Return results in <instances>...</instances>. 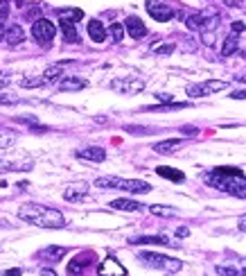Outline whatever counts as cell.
Masks as SVG:
<instances>
[{
	"mask_svg": "<svg viewBox=\"0 0 246 276\" xmlns=\"http://www.w3.org/2000/svg\"><path fill=\"white\" fill-rule=\"evenodd\" d=\"M203 179L208 186L224 190V193L233 195V197H246V175L240 168H230V165L212 168Z\"/></svg>",
	"mask_w": 246,
	"mask_h": 276,
	"instance_id": "obj_1",
	"label": "cell"
},
{
	"mask_svg": "<svg viewBox=\"0 0 246 276\" xmlns=\"http://www.w3.org/2000/svg\"><path fill=\"white\" fill-rule=\"evenodd\" d=\"M18 218L36 226H43V229H64L66 226L64 213L43 204H23L18 208Z\"/></svg>",
	"mask_w": 246,
	"mask_h": 276,
	"instance_id": "obj_2",
	"label": "cell"
},
{
	"mask_svg": "<svg viewBox=\"0 0 246 276\" xmlns=\"http://www.w3.org/2000/svg\"><path fill=\"white\" fill-rule=\"evenodd\" d=\"M97 188H115V190H127V193H135V195H145L152 190V186L140 179H122V176H100L95 179Z\"/></svg>",
	"mask_w": 246,
	"mask_h": 276,
	"instance_id": "obj_3",
	"label": "cell"
},
{
	"mask_svg": "<svg viewBox=\"0 0 246 276\" xmlns=\"http://www.w3.org/2000/svg\"><path fill=\"white\" fill-rule=\"evenodd\" d=\"M138 258L147 265V267H154V270H163L167 274H174L183 267V263L179 258H172V256H165V253H156V251H142L138 253Z\"/></svg>",
	"mask_w": 246,
	"mask_h": 276,
	"instance_id": "obj_4",
	"label": "cell"
},
{
	"mask_svg": "<svg viewBox=\"0 0 246 276\" xmlns=\"http://www.w3.org/2000/svg\"><path fill=\"white\" fill-rule=\"evenodd\" d=\"M54 34H57V27H54V23H50L47 18H36L34 23H32V36H34L39 43H43V46H47V43L52 41Z\"/></svg>",
	"mask_w": 246,
	"mask_h": 276,
	"instance_id": "obj_5",
	"label": "cell"
},
{
	"mask_svg": "<svg viewBox=\"0 0 246 276\" xmlns=\"http://www.w3.org/2000/svg\"><path fill=\"white\" fill-rule=\"evenodd\" d=\"M224 88H228V82H222V79H208V82L188 86V95H192V98H203V95H212V93H217V91H224Z\"/></svg>",
	"mask_w": 246,
	"mask_h": 276,
	"instance_id": "obj_6",
	"label": "cell"
},
{
	"mask_svg": "<svg viewBox=\"0 0 246 276\" xmlns=\"http://www.w3.org/2000/svg\"><path fill=\"white\" fill-rule=\"evenodd\" d=\"M111 88L122 95H134V93H140L142 88H145V82L138 79V77H120V79H113L111 82Z\"/></svg>",
	"mask_w": 246,
	"mask_h": 276,
	"instance_id": "obj_7",
	"label": "cell"
},
{
	"mask_svg": "<svg viewBox=\"0 0 246 276\" xmlns=\"http://www.w3.org/2000/svg\"><path fill=\"white\" fill-rule=\"evenodd\" d=\"M145 7H147V14H149L154 21H158V23H167V21L174 16V12H172L170 7L158 2V0H147Z\"/></svg>",
	"mask_w": 246,
	"mask_h": 276,
	"instance_id": "obj_8",
	"label": "cell"
},
{
	"mask_svg": "<svg viewBox=\"0 0 246 276\" xmlns=\"http://www.w3.org/2000/svg\"><path fill=\"white\" fill-rule=\"evenodd\" d=\"M97 276H127V270H124V265L117 258L109 256V258H104L97 265Z\"/></svg>",
	"mask_w": 246,
	"mask_h": 276,
	"instance_id": "obj_9",
	"label": "cell"
},
{
	"mask_svg": "<svg viewBox=\"0 0 246 276\" xmlns=\"http://www.w3.org/2000/svg\"><path fill=\"white\" fill-rule=\"evenodd\" d=\"M219 276H246V258H237V260H228L215 267Z\"/></svg>",
	"mask_w": 246,
	"mask_h": 276,
	"instance_id": "obj_10",
	"label": "cell"
},
{
	"mask_svg": "<svg viewBox=\"0 0 246 276\" xmlns=\"http://www.w3.org/2000/svg\"><path fill=\"white\" fill-rule=\"evenodd\" d=\"M66 253H68V249L66 247H57V245H52V247L41 249V251L36 253V258H39V263H43V265H54V263H59V260L64 258Z\"/></svg>",
	"mask_w": 246,
	"mask_h": 276,
	"instance_id": "obj_11",
	"label": "cell"
},
{
	"mask_svg": "<svg viewBox=\"0 0 246 276\" xmlns=\"http://www.w3.org/2000/svg\"><path fill=\"white\" fill-rule=\"evenodd\" d=\"M93 258H95V253H93V251H84V253H79L77 258H72L70 263H68V274H70V276H82V274H84V270H86L88 265L93 263Z\"/></svg>",
	"mask_w": 246,
	"mask_h": 276,
	"instance_id": "obj_12",
	"label": "cell"
},
{
	"mask_svg": "<svg viewBox=\"0 0 246 276\" xmlns=\"http://www.w3.org/2000/svg\"><path fill=\"white\" fill-rule=\"evenodd\" d=\"M124 29L129 32L131 39H142V36H147V27L145 23H142L138 16H129L127 21H124Z\"/></svg>",
	"mask_w": 246,
	"mask_h": 276,
	"instance_id": "obj_13",
	"label": "cell"
},
{
	"mask_svg": "<svg viewBox=\"0 0 246 276\" xmlns=\"http://www.w3.org/2000/svg\"><path fill=\"white\" fill-rule=\"evenodd\" d=\"M77 159L84 161H93V163H102L106 159V152L102 147H84V150H77Z\"/></svg>",
	"mask_w": 246,
	"mask_h": 276,
	"instance_id": "obj_14",
	"label": "cell"
},
{
	"mask_svg": "<svg viewBox=\"0 0 246 276\" xmlns=\"http://www.w3.org/2000/svg\"><path fill=\"white\" fill-rule=\"evenodd\" d=\"M86 195H88L86 183H72V186H68L64 190V197L68 201H82V200H86Z\"/></svg>",
	"mask_w": 246,
	"mask_h": 276,
	"instance_id": "obj_15",
	"label": "cell"
},
{
	"mask_svg": "<svg viewBox=\"0 0 246 276\" xmlns=\"http://www.w3.org/2000/svg\"><path fill=\"white\" fill-rule=\"evenodd\" d=\"M131 245H172L176 247V242H172L165 235H140V238H131Z\"/></svg>",
	"mask_w": 246,
	"mask_h": 276,
	"instance_id": "obj_16",
	"label": "cell"
},
{
	"mask_svg": "<svg viewBox=\"0 0 246 276\" xmlns=\"http://www.w3.org/2000/svg\"><path fill=\"white\" fill-rule=\"evenodd\" d=\"M88 36H90L95 43H104L106 41V27L102 25V21L93 18V21L88 23Z\"/></svg>",
	"mask_w": 246,
	"mask_h": 276,
	"instance_id": "obj_17",
	"label": "cell"
},
{
	"mask_svg": "<svg viewBox=\"0 0 246 276\" xmlns=\"http://www.w3.org/2000/svg\"><path fill=\"white\" fill-rule=\"evenodd\" d=\"M43 82L45 84H57L64 79V66L61 64H54V66H47L45 71H43Z\"/></svg>",
	"mask_w": 246,
	"mask_h": 276,
	"instance_id": "obj_18",
	"label": "cell"
},
{
	"mask_svg": "<svg viewBox=\"0 0 246 276\" xmlns=\"http://www.w3.org/2000/svg\"><path fill=\"white\" fill-rule=\"evenodd\" d=\"M82 88H86V79H82V77H64L61 82H59V91H82Z\"/></svg>",
	"mask_w": 246,
	"mask_h": 276,
	"instance_id": "obj_19",
	"label": "cell"
},
{
	"mask_svg": "<svg viewBox=\"0 0 246 276\" xmlns=\"http://www.w3.org/2000/svg\"><path fill=\"white\" fill-rule=\"evenodd\" d=\"M5 41L9 43V46H18V43H23L25 41V32H23V27L21 25H9L7 27V36H5Z\"/></svg>",
	"mask_w": 246,
	"mask_h": 276,
	"instance_id": "obj_20",
	"label": "cell"
},
{
	"mask_svg": "<svg viewBox=\"0 0 246 276\" xmlns=\"http://www.w3.org/2000/svg\"><path fill=\"white\" fill-rule=\"evenodd\" d=\"M156 175L163 176V179H170V181H176V183L185 181V175H183L181 170H174V168H167V165H160V168H156Z\"/></svg>",
	"mask_w": 246,
	"mask_h": 276,
	"instance_id": "obj_21",
	"label": "cell"
},
{
	"mask_svg": "<svg viewBox=\"0 0 246 276\" xmlns=\"http://www.w3.org/2000/svg\"><path fill=\"white\" fill-rule=\"evenodd\" d=\"M237 46H240V34H235V32H230L226 39H224V46H222V57H230V54L237 50Z\"/></svg>",
	"mask_w": 246,
	"mask_h": 276,
	"instance_id": "obj_22",
	"label": "cell"
},
{
	"mask_svg": "<svg viewBox=\"0 0 246 276\" xmlns=\"http://www.w3.org/2000/svg\"><path fill=\"white\" fill-rule=\"evenodd\" d=\"M59 27H61V32H64V39L68 43H77V41H79V34H77L75 23H70V21H61V23H59Z\"/></svg>",
	"mask_w": 246,
	"mask_h": 276,
	"instance_id": "obj_23",
	"label": "cell"
},
{
	"mask_svg": "<svg viewBox=\"0 0 246 276\" xmlns=\"http://www.w3.org/2000/svg\"><path fill=\"white\" fill-rule=\"evenodd\" d=\"M181 138H167V141H160V143H156L154 145V152H158V154H170V152H174L176 147L181 145Z\"/></svg>",
	"mask_w": 246,
	"mask_h": 276,
	"instance_id": "obj_24",
	"label": "cell"
},
{
	"mask_svg": "<svg viewBox=\"0 0 246 276\" xmlns=\"http://www.w3.org/2000/svg\"><path fill=\"white\" fill-rule=\"evenodd\" d=\"M57 16H59V21H70V23H77V21H82L84 18V12L82 9L70 7V9H59Z\"/></svg>",
	"mask_w": 246,
	"mask_h": 276,
	"instance_id": "obj_25",
	"label": "cell"
},
{
	"mask_svg": "<svg viewBox=\"0 0 246 276\" xmlns=\"http://www.w3.org/2000/svg\"><path fill=\"white\" fill-rule=\"evenodd\" d=\"M111 208H115V211H140L142 204H138L134 200H113Z\"/></svg>",
	"mask_w": 246,
	"mask_h": 276,
	"instance_id": "obj_26",
	"label": "cell"
},
{
	"mask_svg": "<svg viewBox=\"0 0 246 276\" xmlns=\"http://www.w3.org/2000/svg\"><path fill=\"white\" fill-rule=\"evenodd\" d=\"M14 143H16V134L12 129H7V127H0V150H7Z\"/></svg>",
	"mask_w": 246,
	"mask_h": 276,
	"instance_id": "obj_27",
	"label": "cell"
},
{
	"mask_svg": "<svg viewBox=\"0 0 246 276\" xmlns=\"http://www.w3.org/2000/svg\"><path fill=\"white\" fill-rule=\"evenodd\" d=\"M203 14L201 12H194L190 14L188 18H185V25H188V29H203Z\"/></svg>",
	"mask_w": 246,
	"mask_h": 276,
	"instance_id": "obj_28",
	"label": "cell"
},
{
	"mask_svg": "<svg viewBox=\"0 0 246 276\" xmlns=\"http://www.w3.org/2000/svg\"><path fill=\"white\" fill-rule=\"evenodd\" d=\"M188 102H170L163 106H152V111H176V109H188Z\"/></svg>",
	"mask_w": 246,
	"mask_h": 276,
	"instance_id": "obj_29",
	"label": "cell"
},
{
	"mask_svg": "<svg viewBox=\"0 0 246 276\" xmlns=\"http://www.w3.org/2000/svg\"><path fill=\"white\" fill-rule=\"evenodd\" d=\"M21 86L23 88H39V86H45L43 77H27V79H21Z\"/></svg>",
	"mask_w": 246,
	"mask_h": 276,
	"instance_id": "obj_30",
	"label": "cell"
},
{
	"mask_svg": "<svg viewBox=\"0 0 246 276\" xmlns=\"http://www.w3.org/2000/svg\"><path fill=\"white\" fill-rule=\"evenodd\" d=\"M109 32H111L113 41H115V43H120V41H122V36H124V25H122V23H113Z\"/></svg>",
	"mask_w": 246,
	"mask_h": 276,
	"instance_id": "obj_31",
	"label": "cell"
},
{
	"mask_svg": "<svg viewBox=\"0 0 246 276\" xmlns=\"http://www.w3.org/2000/svg\"><path fill=\"white\" fill-rule=\"evenodd\" d=\"M149 213H154V215H174L176 208H170V206H149Z\"/></svg>",
	"mask_w": 246,
	"mask_h": 276,
	"instance_id": "obj_32",
	"label": "cell"
},
{
	"mask_svg": "<svg viewBox=\"0 0 246 276\" xmlns=\"http://www.w3.org/2000/svg\"><path fill=\"white\" fill-rule=\"evenodd\" d=\"M156 54H172L174 52V43H163V46H154Z\"/></svg>",
	"mask_w": 246,
	"mask_h": 276,
	"instance_id": "obj_33",
	"label": "cell"
},
{
	"mask_svg": "<svg viewBox=\"0 0 246 276\" xmlns=\"http://www.w3.org/2000/svg\"><path fill=\"white\" fill-rule=\"evenodd\" d=\"M9 16V2L7 0H0V25H2V21Z\"/></svg>",
	"mask_w": 246,
	"mask_h": 276,
	"instance_id": "obj_34",
	"label": "cell"
},
{
	"mask_svg": "<svg viewBox=\"0 0 246 276\" xmlns=\"http://www.w3.org/2000/svg\"><path fill=\"white\" fill-rule=\"evenodd\" d=\"M18 98L16 95H9V93H2L0 95V104H16Z\"/></svg>",
	"mask_w": 246,
	"mask_h": 276,
	"instance_id": "obj_35",
	"label": "cell"
},
{
	"mask_svg": "<svg viewBox=\"0 0 246 276\" xmlns=\"http://www.w3.org/2000/svg\"><path fill=\"white\" fill-rule=\"evenodd\" d=\"M0 276H23V270H21V267H12V270L0 272Z\"/></svg>",
	"mask_w": 246,
	"mask_h": 276,
	"instance_id": "obj_36",
	"label": "cell"
},
{
	"mask_svg": "<svg viewBox=\"0 0 246 276\" xmlns=\"http://www.w3.org/2000/svg\"><path fill=\"white\" fill-rule=\"evenodd\" d=\"M124 129L129 131V134H138V136H140V134H152V131L145 129V127H124Z\"/></svg>",
	"mask_w": 246,
	"mask_h": 276,
	"instance_id": "obj_37",
	"label": "cell"
},
{
	"mask_svg": "<svg viewBox=\"0 0 246 276\" xmlns=\"http://www.w3.org/2000/svg\"><path fill=\"white\" fill-rule=\"evenodd\" d=\"M181 134L183 136H197L199 129H197V127H181Z\"/></svg>",
	"mask_w": 246,
	"mask_h": 276,
	"instance_id": "obj_38",
	"label": "cell"
},
{
	"mask_svg": "<svg viewBox=\"0 0 246 276\" xmlns=\"http://www.w3.org/2000/svg\"><path fill=\"white\" fill-rule=\"evenodd\" d=\"M230 29H233L235 34H242V32H244V23H242V21H235V23L230 25Z\"/></svg>",
	"mask_w": 246,
	"mask_h": 276,
	"instance_id": "obj_39",
	"label": "cell"
},
{
	"mask_svg": "<svg viewBox=\"0 0 246 276\" xmlns=\"http://www.w3.org/2000/svg\"><path fill=\"white\" fill-rule=\"evenodd\" d=\"M230 98H233V100H246V91H233Z\"/></svg>",
	"mask_w": 246,
	"mask_h": 276,
	"instance_id": "obj_40",
	"label": "cell"
},
{
	"mask_svg": "<svg viewBox=\"0 0 246 276\" xmlns=\"http://www.w3.org/2000/svg\"><path fill=\"white\" fill-rule=\"evenodd\" d=\"M9 82H12V79H9L7 75H2V73H0V93H2V88H5V86H9Z\"/></svg>",
	"mask_w": 246,
	"mask_h": 276,
	"instance_id": "obj_41",
	"label": "cell"
},
{
	"mask_svg": "<svg viewBox=\"0 0 246 276\" xmlns=\"http://www.w3.org/2000/svg\"><path fill=\"white\" fill-rule=\"evenodd\" d=\"M176 235H179V238H188L190 229H188V226H179V229H176Z\"/></svg>",
	"mask_w": 246,
	"mask_h": 276,
	"instance_id": "obj_42",
	"label": "cell"
},
{
	"mask_svg": "<svg viewBox=\"0 0 246 276\" xmlns=\"http://www.w3.org/2000/svg\"><path fill=\"white\" fill-rule=\"evenodd\" d=\"M237 229H240L242 233H246V213H244V215H242V218H240V222H237Z\"/></svg>",
	"mask_w": 246,
	"mask_h": 276,
	"instance_id": "obj_43",
	"label": "cell"
},
{
	"mask_svg": "<svg viewBox=\"0 0 246 276\" xmlns=\"http://www.w3.org/2000/svg\"><path fill=\"white\" fill-rule=\"evenodd\" d=\"M156 98H158V100L163 102V104H170V102H172V95H167V93H158Z\"/></svg>",
	"mask_w": 246,
	"mask_h": 276,
	"instance_id": "obj_44",
	"label": "cell"
},
{
	"mask_svg": "<svg viewBox=\"0 0 246 276\" xmlns=\"http://www.w3.org/2000/svg\"><path fill=\"white\" fill-rule=\"evenodd\" d=\"M5 36H7V27H2V25H0V41H2Z\"/></svg>",
	"mask_w": 246,
	"mask_h": 276,
	"instance_id": "obj_45",
	"label": "cell"
},
{
	"mask_svg": "<svg viewBox=\"0 0 246 276\" xmlns=\"http://www.w3.org/2000/svg\"><path fill=\"white\" fill-rule=\"evenodd\" d=\"M230 7H240V0H226Z\"/></svg>",
	"mask_w": 246,
	"mask_h": 276,
	"instance_id": "obj_46",
	"label": "cell"
},
{
	"mask_svg": "<svg viewBox=\"0 0 246 276\" xmlns=\"http://www.w3.org/2000/svg\"><path fill=\"white\" fill-rule=\"evenodd\" d=\"M43 276H57V274H54V272H50V270H45V272H43Z\"/></svg>",
	"mask_w": 246,
	"mask_h": 276,
	"instance_id": "obj_47",
	"label": "cell"
}]
</instances>
